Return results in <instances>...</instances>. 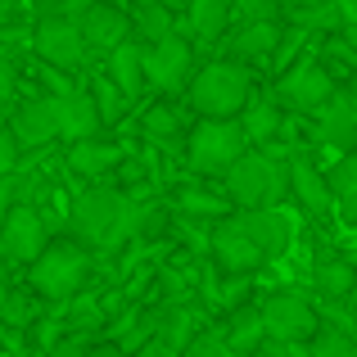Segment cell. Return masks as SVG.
Instances as JSON below:
<instances>
[{
  "instance_id": "6da1fadb",
  "label": "cell",
  "mask_w": 357,
  "mask_h": 357,
  "mask_svg": "<svg viewBox=\"0 0 357 357\" xmlns=\"http://www.w3.org/2000/svg\"><path fill=\"white\" fill-rule=\"evenodd\" d=\"M131 222H136V208L131 199L114 185H91V190L77 195L73 204V240L86 244V249H118L122 240L131 236Z\"/></svg>"
},
{
  "instance_id": "7a4b0ae2",
  "label": "cell",
  "mask_w": 357,
  "mask_h": 357,
  "mask_svg": "<svg viewBox=\"0 0 357 357\" xmlns=\"http://www.w3.org/2000/svg\"><path fill=\"white\" fill-rule=\"evenodd\" d=\"M253 100V77L244 63L213 59L190 77V109L199 118H240Z\"/></svg>"
},
{
  "instance_id": "3957f363",
  "label": "cell",
  "mask_w": 357,
  "mask_h": 357,
  "mask_svg": "<svg viewBox=\"0 0 357 357\" xmlns=\"http://www.w3.org/2000/svg\"><path fill=\"white\" fill-rule=\"evenodd\" d=\"M91 276V249L77 240H54L32 262V289L45 298H73Z\"/></svg>"
},
{
  "instance_id": "277c9868",
  "label": "cell",
  "mask_w": 357,
  "mask_h": 357,
  "mask_svg": "<svg viewBox=\"0 0 357 357\" xmlns=\"http://www.w3.org/2000/svg\"><path fill=\"white\" fill-rule=\"evenodd\" d=\"M249 154V140L240 131V118H199L190 131V167L204 176H227Z\"/></svg>"
},
{
  "instance_id": "5b68a950",
  "label": "cell",
  "mask_w": 357,
  "mask_h": 357,
  "mask_svg": "<svg viewBox=\"0 0 357 357\" xmlns=\"http://www.w3.org/2000/svg\"><path fill=\"white\" fill-rule=\"evenodd\" d=\"M289 190V172L267 154H244L236 167L227 172V195L240 204L244 213L258 208H276L280 195Z\"/></svg>"
},
{
  "instance_id": "8992f818",
  "label": "cell",
  "mask_w": 357,
  "mask_h": 357,
  "mask_svg": "<svg viewBox=\"0 0 357 357\" xmlns=\"http://www.w3.org/2000/svg\"><path fill=\"white\" fill-rule=\"evenodd\" d=\"M140 63H145V82L154 91H163V96L185 91L190 77H195V50H190V41H181L176 32L158 45H145V59Z\"/></svg>"
},
{
  "instance_id": "52a82bcc",
  "label": "cell",
  "mask_w": 357,
  "mask_h": 357,
  "mask_svg": "<svg viewBox=\"0 0 357 357\" xmlns=\"http://www.w3.org/2000/svg\"><path fill=\"white\" fill-rule=\"evenodd\" d=\"M36 54L59 73H77L82 63H86V41H82L77 18L41 14V23H36Z\"/></svg>"
},
{
  "instance_id": "ba28073f",
  "label": "cell",
  "mask_w": 357,
  "mask_h": 357,
  "mask_svg": "<svg viewBox=\"0 0 357 357\" xmlns=\"http://www.w3.org/2000/svg\"><path fill=\"white\" fill-rule=\"evenodd\" d=\"M262 331L267 340H280V344H298V340H312L321 326H317V312L303 294L294 289H280L262 303Z\"/></svg>"
},
{
  "instance_id": "9c48e42d",
  "label": "cell",
  "mask_w": 357,
  "mask_h": 357,
  "mask_svg": "<svg viewBox=\"0 0 357 357\" xmlns=\"http://www.w3.org/2000/svg\"><path fill=\"white\" fill-rule=\"evenodd\" d=\"M331 96H335V77L312 59L298 63V68H289L285 77H280V86H276V100L285 109H298V114H317Z\"/></svg>"
},
{
  "instance_id": "30bf717a",
  "label": "cell",
  "mask_w": 357,
  "mask_h": 357,
  "mask_svg": "<svg viewBox=\"0 0 357 357\" xmlns=\"http://www.w3.org/2000/svg\"><path fill=\"white\" fill-rule=\"evenodd\" d=\"M45 249V222L32 204H14L0 227V253L5 262H36Z\"/></svg>"
},
{
  "instance_id": "8fae6325",
  "label": "cell",
  "mask_w": 357,
  "mask_h": 357,
  "mask_svg": "<svg viewBox=\"0 0 357 357\" xmlns=\"http://www.w3.org/2000/svg\"><path fill=\"white\" fill-rule=\"evenodd\" d=\"M213 258H218V267L231 271V276H249V271H258L262 262H267L258 253V244L249 240L240 213H236V218H222L218 227H213Z\"/></svg>"
},
{
  "instance_id": "7c38bea8",
  "label": "cell",
  "mask_w": 357,
  "mask_h": 357,
  "mask_svg": "<svg viewBox=\"0 0 357 357\" xmlns=\"http://www.w3.org/2000/svg\"><path fill=\"white\" fill-rule=\"evenodd\" d=\"M77 27H82L86 50L114 54L122 41H131V14H122V9L109 5V0H96V5L82 9V14H77Z\"/></svg>"
},
{
  "instance_id": "4fadbf2b",
  "label": "cell",
  "mask_w": 357,
  "mask_h": 357,
  "mask_svg": "<svg viewBox=\"0 0 357 357\" xmlns=\"http://www.w3.org/2000/svg\"><path fill=\"white\" fill-rule=\"evenodd\" d=\"M50 105H54V127H59V136L68 140V145L91 140V136L100 131V109H96V100H91V91L50 96Z\"/></svg>"
},
{
  "instance_id": "5bb4252c",
  "label": "cell",
  "mask_w": 357,
  "mask_h": 357,
  "mask_svg": "<svg viewBox=\"0 0 357 357\" xmlns=\"http://www.w3.org/2000/svg\"><path fill=\"white\" fill-rule=\"evenodd\" d=\"M145 331H149V340H158V344H167V349L185 353V344L199 335V317H195L190 303H172V298H167L163 307H154V312L145 317Z\"/></svg>"
},
{
  "instance_id": "9a60e30c",
  "label": "cell",
  "mask_w": 357,
  "mask_h": 357,
  "mask_svg": "<svg viewBox=\"0 0 357 357\" xmlns=\"http://www.w3.org/2000/svg\"><path fill=\"white\" fill-rule=\"evenodd\" d=\"M317 127H321V140L335 149H353L357 145V96L349 91H335L321 109H317Z\"/></svg>"
},
{
  "instance_id": "2e32d148",
  "label": "cell",
  "mask_w": 357,
  "mask_h": 357,
  "mask_svg": "<svg viewBox=\"0 0 357 357\" xmlns=\"http://www.w3.org/2000/svg\"><path fill=\"white\" fill-rule=\"evenodd\" d=\"M285 172H289V190H294V199L303 204L312 218H326V213H331V204H335V195H331V181H326V176L312 167V158H307V154H294Z\"/></svg>"
},
{
  "instance_id": "e0dca14e",
  "label": "cell",
  "mask_w": 357,
  "mask_h": 357,
  "mask_svg": "<svg viewBox=\"0 0 357 357\" xmlns=\"http://www.w3.org/2000/svg\"><path fill=\"white\" fill-rule=\"evenodd\" d=\"M240 222H244V231H249V240L258 244V253L262 258H280V253L289 249V236H294V227H289V218L285 213H276V208H258V213H240Z\"/></svg>"
},
{
  "instance_id": "ac0fdd59",
  "label": "cell",
  "mask_w": 357,
  "mask_h": 357,
  "mask_svg": "<svg viewBox=\"0 0 357 357\" xmlns=\"http://www.w3.org/2000/svg\"><path fill=\"white\" fill-rule=\"evenodd\" d=\"M9 131H14V140H18L23 149H36V145H45V140L59 136V127H54V105H50V96H45V100H27V105L18 109L14 118H9Z\"/></svg>"
},
{
  "instance_id": "d6986e66",
  "label": "cell",
  "mask_w": 357,
  "mask_h": 357,
  "mask_svg": "<svg viewBox=\"0 0 357 357\" xmlns=\"http://www.w3.org/2000/svg\"><path fill=\"white\" fill-rule=\"evenodd\" d=\"M280 41V27L276 18H253V23H244L236 36H231V63H258L267 59L271 50H276Z\"/></svg>"
},
{
  "instance_id": "ffe728a7",
  "label": "cell",
  "mask_w": 357,
  "mask_h": 357,
  "mask_svg": "<svg viewBox=\"0 0 357 357\" xmlns=\"http://www.w3.org/2000/svg\"><path fill=\"white\" fill-rule=\"evenodd\" d=\"M145 45L140 41H122L114 54H109V82L122 91V96H140V86H145Z\"/></svg>"
},
{
  "instance_id": "44dd1931",
  "label": "cell",
  "mask_w": 357,
  "mask_h": 357,
  "mask_svg": "<svg viewBox=\"0 0 357 357\" xmlns=\"http://www.w3.org/2000/svg\"><path fill=\"white\" fill-rule=\"evenodd\" d=\"M118 163H122V149L114 140H100V136L77 140V145L68 149V167L82 172V176H105V172H114Z\"/></svg>"
},
{
  "instance_id": "7402d4cb",
  "label": "cell",
  "mask_w": 357,
  "mask_h": 357,
  "mask_svg": "<svg viewBox=\"0 0 357 357\" xmlns=\"http://www.w3.org/2000/svg\"><path fill=\"white\" fill-rule=\"evenodd\" d=\"M326 181H331V195H335V204H340V218L357 227V149H353V154H344L340 163L331 167Z\"/></svg>"
},
{
  "instance_id": "603a6c76",
  "label": "cell",
  "mask_w": 357,
  "mask_h": 357,
  "mask_svg": "<svg viewBox=\"0 0 357 357\" xmlns=\"http://www.w3.org/2000/svg\"><path fill=\"white\" fill-rule=\"evenodd\" d=\"M240 131H244V140H249V145H262V140H271V136L280 131V109L271 105V100L253 96L249 105H244V114H240Z\"/></svg>"
},
{
  "instance_id": "cb8c5ba5",
  "label": "cell",
  "mask_w": 357,
  "mask_h": 357,
  "mask_svg": "<svg viewBox=\"0 0 357 357\" xmlns=\"http://www.w3.org/2000/svg\"><path fill=\"white\" fill-rule=\"evenodd\" d=\"M222 340H227L240 357L253 353L262 340H267V331H262V307H240V312H231V326L222 331Z\"/></svg>"
},
{
  "instance_id": "d4e9b609",
  "label": "cell",
  "mask_w": 357,
  "mask_h": 357,
  "mask_svg": "<svg viewBox=\"0 0 357 357\" xmlns=\"http://www.w3.org/2000/svg\"><path fill=\"white\" fill-rule=\"evenodd\" d=\"M231 23V0H190V32L199 41H218Z\"/></svg>"
},
{
  "instance_id": "484cf974",
  "label": "cell",
  "mask_w": 357,
  "mask_h": 357,
  "mask_svg": "<svg viewBox=\"0 0 357 357\" xmlns=\"http://www.w3.org/2000/svg\"><path fill=\"white\" fill-rule=\"evenodd\" d=\"M131 32H136L145 45L167 41V36H172V14H167V5H158V0L140 5L136 14H131Z\"/></svg>"
},
{
  "instance_id": "4316f807",
  "label": "cell",
  "mask_w": 357,
  "mask_h": 357,
  "mask_svg": "<svg viewBox=\"0 0 357 357\" xmlns=\"http://www.w3.org/2000/svg\"><path fill=\"white\" fill-rule=\"evenodd\" d=\"M312 285H317V294H326V298H349V294H353V285H357V276H353L349 262L326 258V262H317Z\"/></svg>"
},
{
  "instance_id": "83f0119b",
  "label": "cell",
  "mask_w": 357,
  "mask_h": 357,
  "mask_svg": "<svg viewBox=\"0 0 357 357\" xmlns=\"http://www.w3.org/2000/svg\"><path fill=\"white\" fill-rule=\"evenodd\" d=\"M32 317H36V303H32L27 289L0 285V321H5V326H27Z\"/></svg>"
},
{
  "instance_id": "f1b7e54d",
  "label": "cell",
  "mask_w": 357,
  "mask_h": 357,
  "mask_svg": "<svg viewBox=\"0 0 357 357\" xmlns=\"http://www.w3.org/2000/svg\"><path fill=\"white\" fill-rule=\"evenodd\" d=\"M307 357H357V340L349 331H317Z\"/></svg>"
},
{
  "instance_id": "f546056e",
  "label": "cell",
  "mask_w": 357,
  "mask_h": 357,
  "mask_svg": "<svg viewBox=\"0 0 357 357\" xmlns=\"http://www.w3.org/2000/svg\"><path fill=\"white\" fill-rule=\"evenodd\" d=\"M181 357H240V353L231 349L227 340H222V331H199L190 344H185Z\"/></svg>"
},
{
  "instance_id": "4dcf8cb0",
  "label": "cell",
  "mask_w": 357,
  "mask_h": 357,
  "mask_svg": "<svg viewBox=\"0 0 357 357\" xmlns=\"http://www.w3.org/2000/svg\"><path fill=\"white\" fill-rule=\"evenodd\" d=\"M145 131H149V136H176V131H181V114H176L172 105L149 109V114H145Z\"/></svg>"
},
{
  "instance_id": "1f68e13d",
  "label": "cell",
  "mask_w": 357,
  "mask_h": 357,
  "mask_svg": "<svg viewBox=\"0 0 357 357\" xmlns=\"http://www.w3.org/2000/svg\"><path fill=\"white\" fill-rule=\"evenodd\" d=\"M91 100H96L100 122H105V118H118V109H122V100H127V96H122V91H118L109 77H100V82H96V91H91Z\"/></svg>"
},
{
  "instance_id": "d6a6232c",
  "label": "cell",
  "mask_w": 357,
  "mask_h": 357,
  "mask_svg": "<svg viewBox=\"0 0 357 357\" xmlns=\"http://www.w3.org/2000/svg\"><path fill=\"white\" fill-rule=\"evenodd\" d=\"M181 208L185 213H204V218H227L222 213V199H213V195H199V190H181Z\"/></svg>"
},
{
  "instance_id": "836d02e7",
  "label": "cell",
  "mask_w": 357,
  "mask_h": 357,
  "mask_svg": "<svg viewBox=\"0 0 357 357\" xmlns=\"http://www.w3.org/2000/svg\"><path fill=\"white\" fill-rule=\"evenodd\" d=\"M285 5H294V0H240V9L249 14V23H253V18H271L276 9H285Z\"/></svg>"
},
{
  "instance_id": "e575fe53",
  "label": "cell",
  "mask_w": 357,
  "mask_h": 357,
  "mask_svg": "<svg viewBox=\"0 0 357 357\" xmlns=\"http://www.w3.org/2000/svg\"><path fill=\"white\" fill-rule=\"evenodd\" d=\"M14 158H18V140H14V131H9L5 122H0V176H9Z\"/></svg>"
},
{
  "instance_id": "d590c367",
  "label": "cell",
  "mask_w": 357,
  "mask_h": 357,
  "mask_svg": "<svg viewBox=\"0 0 357 357\" xmlns=\"http://www.w3.org/2000/svg\"><path fill=\"white\" fill-rule=\"evenodd\" d=\"M14 204H18V185L9 181V176H0V227H5V218H9Z\"/></svg>"
},
{
  "instance_id": "8d00e7d4",
  "label": "cell",
  "mask_w": 357,
  "mask_h": 357,
  "mask_svg": "<svg viewBox=\"0 0 357 357\" xmlns=\"http://www.w3.org/2000/svg\"><path fill=\"white\" fill-rule=\"evenodd\" d=\"M9 96H14V63L0 54V105H5Z\"/></svg>"
},
{
  "instance_id": "74e56055",
  "label": "cell",
  "mask_w": 357,
  "mask_h": 357,
  "mask_svg": "<svg viewBox=\"0 0 357 357\" xmlns=\"http://www.w3.org/2000/svg\"><path fill=\"white\" fill-rule=\"evenodd\" d=\"M136 357H181L176 349H167V344H158V340H149L145 349H136Z\"/></svg>"
},
{
  "instance_id": "f35d334b",
  "label": "cell",
  "mask_w": 357,
  "mask_h": 357,
  "mask_svg": "<svg viewBox=\"0 0 357 357\" xmlns=\"http://www.w3.org/2000/svg\"><path fill=\"white\" fill-rule=\"evenodd\" d=\"M50 357H86V349H82L77 340H63V344H54Z\"/></svg>"
},
{
  "instance_id": "ab89813d",
  "label": "cell",
  "mask_w": 357,
  "mask_h": 357,
  "mask_svg": "<svg viewBox=\"0 0 357 357\" xmlns=\"http://www.w3.org/2000/svg\"><path fill=\"white\" fill-rule=\"evenodd\" d=\"M86 357H131L122 344H96V349H86Z\"/></svg>"
},
{
  "instance_id": "60d3db41",
  "label": "cell",
  "mask_w": 357,
  "mask_h": 357,
  "mask_svg": "<svg viewBox=\"0 0 357 357\" xmlns=\"http://www.w3.org/2000/svg\"><path fill=\"white\" fill-rule=\"evenodd\" d=\"M344 36H349V45L357 50V23H349V27H344Z\"/></svg>"
},
{
  "instance_id": "b9f144b4",
  "label": "cell",
  "mask_w": 357,
  "mask_h": 357,
  "mask_svg": "<svg viewBox=\"0 0 357 357\" xmlns=\"http://www.w3.org/2000/svg\"><path fill=\"white\" fill-rule=\"evenodd\" d=\"M5 271H9V262H5V253H0V285H5Z\"/></svg>"
},
{
  "instance_id": "7bdbcfd3",
  "label": "cell",
  "mask_w": 357,
  "mask_h": 357,
  "mask_svg": "<svg viewBox=\"0 0 357 357\" xmlns=\"http://www.w3.org/2000/svg\"><path fill=\"white\" fill-rule=\"evenodd\" d=\"M158 5H190V0H158Z\"/></svg>"
},
{
  "instance_id": "ee69618b",
  "label": "cell",
  "mask_w": 357,
  "mask_h": 357,
  "mask_svg": "<svg viewBox=\"0 0 357 357\" xmlns=\"http://www.w3.org/2000/svg\"><path fill=\"white\" fill-rule=\"evenodd\" d=\"M9 5H14V0H9Z\"/></svg>"
}]
</instances>
